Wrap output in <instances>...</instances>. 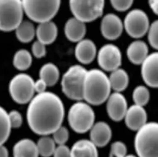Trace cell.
<instances>
[{
	"label": "cell",
	"mask_w": 158,
	"mask_h": 157,
	"mask_svg": "<svg viewBox=\"0 0 158 157\" xmlns=\"http://www.w3.org/2000/svg\"><path fill=\"white\" fill-rule=\"evenodd\" d=\"M48 85L42 79L39 78L34 83V89L36 93H42L46 92Z\"/></svg>",
	"instance_id": "cell-37"
},
{
	"label": "cell",
	"mask_w": 158,
	"mask_h": 157,
	"mask_svg": "<svg viewBox=\"0 0 158 157\" xmlns=\"http://www.w3.org/2000/svg\"><path fill=\"white\" fill-rule=\"evenodd\" d=\"M148 3L154 14H158V0H148Z\"/></svg>",
	"instance_id": "cell-38"
},
{
	"label": "cell",
	"mask_w": 158,
	"mask_h": 157,
	"mask_svg": "<svg viewBox=\"0 0 158 157\" xmlns=\"http://www.w3.org/2000/svg\"><path fill=\"white\" fill-rule=\"evenodd\" d=\"M141 65V74L144 83L151 87H158V52L148 54Z\"/></svg>",
	"instance_id": "cell-14"
},
{
	"label": "cell",
	"mask_w": 158,
	"mask_h": 157,
	"mask_svg": "<svg viewBox=\"0 0 158 157\" xmlns=\"http://www.w3.org/2000/svg\"><path fill=\"white\" fill-rule=\"evenodd\" d=\"M124 157H137L136 156L134 155H126Z\"/></svg>",
	"instance_id": "cell-40"
},
{
	"label": "cell",
	"mask_w": 158,
	"mask_h": 157,
	"mask_svg": "<svg viewBox=\"0 0 158 157\" xmlns=\"http://www.w3.org/2000/svg\"><path fill=\"white\" fill-rule=\"evenodd\" d=\"M57 26L52 20L39 23L36 29V36L37 40L49 45L53 43L58 37Z\"/></svg>",
	"instance_id": "cell-19"
},
{
	"label": "cell",
	"mask_w": 158,
	"mask_h": 157,
	"mask_svg": "<svg viewBox=\"0 0 158 157\" xmlns=\"http://www.w3.org/2000/svg\"><path fill=\"white\" fill-rule=\"evenodd\" d=\"M65 107L61 99L55 93H38L29 102L27 121L30 129L37 135L52 134L64 120Z\"/></svg>",
	"instance_id": "cell-1"
},
{
	"label": "cell",
	"mask_w": 158,
	"mask_h": 157,
	"mask_svg": "<svg viewBox=\"0 0 158 157\" xmlns=\"http://www.w3.org/2000/svg\"><path fill=\"white\" fill-rule=\"evenodd\" d=\"M149 54L147 44L141 40H136L130 43L127 49V56L133 64H142Z\"/></svg>",
	"instance_id": "cell-20"
},
{
	"label": "cell",
	"mask_w": 158,
	"mask_h": 157,
	"mask_svg": "<svg viewBox=\"0 0 158 157\" xmlns=\"http://www.w3.org/2000/svg\"><path fill=\"white\" fill-rule=\"evenodd\" d=\"M124 119L128 128L137 131L147 123L148 115L143 107L135 104L128 107Z\"/></svg>",
	"instance_id": "cell-15"
},
{
	"label": "cell",
	"mask_w": 158,
	"mask_h": 157,
	"mask_svg": "<svg viewBox=\"0 0 158 157\" xmlns=\"http://www.w3.org/2000/svg\"><path fill=\"white\" fill-rule=\"evenodd\" d=\"M107 112L109 117L114 121H121L128 109L126 98L120 92L110 94L107 99Z\"/></svg>",
	"instance_id": "cell-13"
},
{
	"label": "cell",
	"mask_w": 158,
	"mask_h": 157,
	"mask_svg": "<svg viewBox=\"0 0 158 157\" xmlns=\"http://www.w3.org/2000/svg\"><path fill=\"white\" fill-rule=\"evenodd\" d=\"M11 127L8 113L0 106V145L6 143L10 135Z\"/></svg>",
	"instance_id": "cell-28"
},
{
	"label": "cell",
	"mask_w": 158,
	"mask_h": 157,
	"mask_svg": "<svg viewBox=\"0 0 158 157\" xmlns=\"http://www.w3.org/2000/svg\"><path fill=\"white\" fill-rule=\"evenodd\" d=\"M22 0H0V31L15 30L23 20Z\"/></svg>",
	"instance_id": "cell-7"
},
{
	"label": "cell",
	"mask_w": 158,
	"mask_h": 157,
	"mask_svg": "<svg viewBox=\"0 0 158 157\" xmlns=\"http://www.w3.org/2000/svg\"><path fill=\"white\" fill-rule=\"evenodd\" d=\"M86 69L76 64L71 66L62 76L61 87L62 92L71 100H83V85Z\"/></svg>",
	"instance_id": "cell-5"
},
{
	"label": "cell",
	"mask_w": 158,
	"mask_h": 157,
	"mask_svg": "<svg viewBox=\"0 0 158 157\" xmlns=\"http://www.w3.org/2000/svg\"><path fill=\"white\" fill-rule=\"evenodd\" d=\"M70 150L71 157H98L97 147L90 140H79Z\"/></svg>",
	"instance_id": "cell-21"
},
{
	"label": "cell",
	"mask_w": 158,
	"mask_h": 157,
	"mask_svg": "<svg viewBox=\"0 0 158 157\" xmlns=\"http://www.w3.org/2000/svg\"><path fill=\"white\" fill-rule=\"evenodd\" d=\"M148 40L152 48L155 50L158 49V22L156 20L149 26L148 30Z\"/></svg>",
	"instance_id": "cell-30"
},
{
	"label": "cell",
	"mask_w": 158,
	"mask_h": 157,
	"mask_svg": "<svg viewBox=\"0 0 158 157\" xmlns=\"http://www.w3.org/2000/svg\"><path fill=\"white\" fill-rule=\"evenodd\" d=\"M150 26L148 15L140 9L131 10L126 15L123 26L126 33L134 38H139L144 36Z\"/></svg>",
	"instance_id": "cell-10"
},
{
	"label": "cell",
	"mask_w": 158,
	"mask_h": 157,
	"mask_svg": "<svg viewBox=\"0 0 158 157\" xmlns=\"http://www.w3.org/2000/svg\"><path fill=\"white\" fill-rule=\"evenodd\" d=\"M135 148L139 157H158V124L147 122L137 131Z\"/></svg>",
	"instance_id": "cell-3"
},
{
	"label": "cell",
	"mask_w": 158,
	"mask_h": 157,
	"mask_svg": "<svg viewBox=\"0 0 158 157\" xmlns=\"http://www.w3.org/2000/svg\"><path fill=\"white\" fill-rule=\"evenodd\" d=\"M133 99L137 105L141 107L146 105L150 99L149 91L146 86H137L133 92Z\"/></svg>",
	"instance_id": "cell-29"
},
{
	"label": "cell",
	"mask_w": 158,
	"mask_h": 157,
	"mask_svg": "<svg viewBox=\"0 0 158 157\" xmlns=\"http://www.w3.org/2000/svg\"><path fill=\"white\" fill-rule=\"evenodd\" d=\"M111 157H124L127 155V148L124 143L116 141L111 146Z\"/></svg>",
	"instance_id": "cell-32"
},
{
	"label": "cell",
	"mask_w": 158,
	"mask_h": 157,
	"mask_svg": "<svg viewBox=\"0 0 158 157\" xmlns=\"http://www.w3.org/2000/svg\"><path fill=\"white\" fill-rule=\"evenodd\" d=\"M97 60L102 70L110 72L114 71L120 68L122 64L121 50L114 44H105L97 53Z\"/></svg>",
	"instance_id": "cell-11"
},
{
	"label": "cell",
	"mask_w": 158,
	"mask_h": 157,
	"mask_svg": "<svg viewBox=\"0 0 158 157\" xmlns=\"http://www.w3.org/2000/svg\"><path fill=\"white\" fill-rule=\"evenodd\" d=\"M0 157H8V151L4 144L0 145Z\"/></svg>",
	"instance_id": "cell-39"
},
{
	"label": "cell",
	"mask_w": 158,
	"mask_h": 157,
	"mask_svg": "<svg viewBox=\"0 0 158 157\" xmlns=\"http://www.w3.org/2000/svg\"><path fill=\"white\" fill-rule=\"evenodd\" d=\"M97 54V47L89 39H82L75 47V56L81 63L88 64L93 62Z\"/></svg>",
	"instance_id": "cell-17"
},
{
	"label": "cell",
	"mask_w": 158,
	"mask_h": 157,
	"mask_svg": "<svg viewBox=\"0 0 158 157\" xmlns=\"http://www.w3.org/2000/svg\"><path fill=\"white\" fill-rule=\"evenodd\" d=\"M9 120L11 128H19L23 124L22 114L16 110H13L8 113Z\"/></svg>",
	"instance_id": "cell-34"
},
{
	"label": "cell",
	"mask_w": 158,
	"mask_h": 157,
	"mask_svg": "<svg viewBox=\"0 0 158 157\" xmlns=\"http://www.w3.org/2000/svg\"><path fill=\"white\" fill-rule=\"evenodd\" d=\"M111 89L116 92H122L129 85V77L126 70L118 68L111 71L108 77Z\"/></svg>",
	"instance_id": "cell-23"
},
{
	"label": "cell",
	"mask_w": 158,
	"mask_h": 157,
	"mask_svg": "<svg viewBox=\"0 0 158 157\" xmlns=\"http://www.w3.org/2000/svg\"><path fill=\"white\" fill-rule=\"evenodd\" d=\"M53 156V157H71V150L65 144L59 145L56 147Z\"/></svg>",
	"instance_id": "cell-36"
},
{
	"label": "cell",
	"mask_w": 158,
	"mask_h": 157,
	"mask_svg": "<svg viewBox=\"0 0 158 157\" xmlns=\"http://www.w3.org/2000/svg\"></svg>",
	"instance_id": "cell-41"
},
{
	"label": "cell",
	"mask_w": 158,
	"mask_h": 157,
	"mask_svg": "<svg viewBox=\"0 0 158 157\" xmlns=\"http://www.w3.org/2000/svg\"><path fill=\"white\" fill-rule=\"evenodd\" d=\"M52 136L56 144L58 145H64L69 139V133L68 129L62 125L53 132Z\"/></svg>",
	"instance_id": "cell-31"
},
{
	"label": "cell",
	"mask_w": 158,
	"mask_h": 157,
	"mask_svg": "<svg viewBox=\"0 0 158 157\" xmlns=\"http://www.w3.org/2000/svg\"><path fill=\"white\" fill-rule=\"evenodd\" d=\"M17 38L23 43L31 42L36 36V29L34 24L28 20H23L15 29Z\"/></svg>",
	"instance_id": "cell-25"
},
{
	"label": "cell",
	"mask_w": 158,
	"mask_h": 157,
	"mask_svg": "<svg viewBox=\"0 0 158 157\" xmlns=\"http://www.w3.org/2000/svg\"><path fill=\"white\" fill-rule=\"evenodd\" d=\"M68 118L71 128L75 132L84 134L93 126L95 116L91 105L81 100L70 107Z\"/></svg>",
	"instance_id": "cell-6"
},
{
	"label": "cell",
	"mask_w": 158,
	"mask_h": 157,
	"mask_svg": "<svg viewBox=\"0 0 158 157\" xmlns=\"http://www.w3.org/2000/svg\"><path fill=\"white\" fill-rule=\"evenodd\" d=\"M89 131L90 141L97 147H104L107 145L112 136L111 128L105 122L94 123Z\"/></svg>",
	"instance_id": "cell-16"
},
{
	"label": "cell",
	"mask_w": 158,
	"mask_h": 157,
	"mask_svg": "<svg viewBox=\"0 0 158 157\" xmlns=\"http://www.w3.org/2000/svg\"><path fill=\"white\" fill-rule=\"evenodd\" d=\"M123 22L117 15L109 13L104 15L101 22V33L108 40H115L122 34Z\"/></svg>",
	"instance_id": "cell-12"
},
{
	"label": "cell",
	"mask_w": 158,
	"mask_h": 157,
	"mask_svg": "<svg viewBox=\"0 0 158 157\" xmlns=\"http://www.w3.org/2000/svg\"><path fill=\"white\" fill-rule=\"evenodd\" d=\"M105 0H69L73 17L85 23L95 21L103 14Z\"/></svg>",
	"instance_id": "cell-8"
},
{
	"label": "cell",
	"mask_w": 158,
	"mask_h": 157,
	"mask_svg": "<svg viewBox=\"0 0 158 157\" xmlns=\"http://www.w3.org/2000/svg\"><path fill=\"white\" fill-rule=\"evenodd\" d=\"M133 1L134 0H110L112 7L120 12L128 10L133 5Z\"/></svg>",
	"instance_id": "cell-33"
},
{
	"label": "cell",
	"mask_w": 158,
	"mask_h": 157,
	"mask_svg": "<svg viewBox=\"0 0 158 157\" xmlns=\"http://www.w3.org/2000/svg\"><path fill=\"white\" fill-rule=\"evenodd\" d=\"M60 72L58 67L52 63L44 64L40 69L39 77L48 86H53L58 83Z\"/></svg>",
	"instance_id": "cell-24"
},
{
	"label": "cell",
	"mask_w": 158,
	"mask_h": 157,
	"mask_svg": "<svg viewBox=\"0 0 158 157\" xmlns=\"http://www.w3.org/2000/svg\"><path fill=\"white\" fill-rule=\"evenodd\" d=\"M39 155L42 157H50L56 148V143L52 138L48 135L41 137L36 143Z\"/></svg>",
	"instance_id": "cell-27"
},
{
	"label": "cell",
	"mask_w": 158,
	"mask_h": 157,
	"mask_svg": "<svg viewBox=\"0 0 158 157\" xmlns=\"http://www.w3.org/2000/svg\"><path fill=\"white\" fill-rule=\"evenodd\" d=\"M61 0H22L24 13L38 23L52 20L57 14Z\"/></svg>",
	"instance_id": "cell-4"
},
{
	"label": "cell",
	"mask_w": 158,
	"mask_h": 157,
	"mask_svg": "<svg viewBox=\"0 0 158 157\" xmlns=\"http://www.w3.org/2000/svg\"><path fill=\"white\" fill-rule=\"evenodd\" d=\"M111 87L108 77L102 70L93 69L86 71L83 85V99L91 105H100L106 102Z\"/></svg>",
	"instance_id": "cell-2"
},
{
	"label": "cell",
	"mask_w": 158,
	"mask_h": 157,
	"mask_svg": "<svg viewBox=\"0 0 158 157\" xmlns=\"http://www.w3.org/2000/svg\"><path fill=\"white\" fill-rule=\"evenodd\" d=\"M35 81L27 74H16L9 83V93L13 100L19 104H26L35 96Z\"/></svg>",
	"instance_id": "cell-9"
},
{
	"label": "cell",
	"mask_w": 158,
	"mask_h": 157,
	"mask_svg": "<svg viewBox=\"0 0 158 157\" xmlns=\"http://www.w3.org/2000/svg\"><path fill=\"white\" fill-rule=\"evenodd\" d=\"M31 51L33 56L36 58H43L46 54V45L37 40L32 44Z\"/></svg>",
	"instance_id": "cell-35"
},
{
	"label": "cell",
	"mask_w": 158,
	"mask_h": 157,
	"mask_svg": "<svg viewBox=\"0 0 158 157\" xmlns=\"http://www.w3.org/2000/svg\"><path fill=\"white\" fill-rule=\"evenodd\" d=\"M13 157H39L36 143L29 138H24L13 147Z\"/></svg>",
	"instance_id": "cell-22"
},
{
	"label": "cell",
	"mask_w": 158,
	"mask_h": 157,
	"mask_svg": "<svg viewBox=\"0 0 158 157\" xmlns=\"http://www.w3.org/2000/svg\"><path fill=\"white\" fill-rule=\"evenodd\" d=\"M32 56L28 50L20 49L15 52L13 63L15 69L20 71L27 70L32 64Z\"/></svg>",
	"instance_id": "cell-26"
},
{
	"label": "cell",
	"mask_w": 158,
	"mask_h": 157,
	"mask_svg": "<svg viewBox=\"0 0 158 157\" xmlns=\"http://www.w3.org/2000/svg\"><path fill=\"white\" fill-rule=\"evenodd\" d=\"M64 32L68 40L78 43L84 39L86 34L85 23L75 17L71 18L65 23Z\"/></svg>",
	"instance_id": "cell-18"
}]
</instances>
